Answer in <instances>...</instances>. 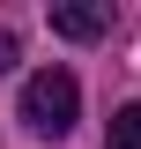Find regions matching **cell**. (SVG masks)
I'll return each instance as SVG.
<instances>
[{
    "instance_id": "1",
    "label": "cell",
    "mask_w": 141,
    "mask_h": 149,
    "mask_svg": "<svg viewBox=\"0 0 141 149\" xmlns=\"http://www.w3.org/2000/svg\"><path fill=\"white\" fill-rule=\"evenodd\" d=\"M74 112H82V82H74L67 67H37L30 82H22V127L30 134H67Z\"/></svg>"
},
{
    "instance_id": "3",
    "label": "cell",
    "mask_w": 141,
    "mask_h": 149,
    "mask_svg": "<svg viewBox=\"0 0 141 149\" xmlns=\"http://www.w3.org/2000/svg\"><path fill=\"white\" fill-rule=\"evenodd\" d=\"M104 149H141V104H119V112H111Z\"/></svg>"
},
{
    "instance_id": "2",
    "label": "cell",
    "mask_w": 141,
    "mask_h": 149,
    "mask_svg": "<svg viewBox=\"0 0 141 149\" xmlns=\"http://www.w3.org/2000/svg\"><path fill=\"white\" fill-rule=\"evenodd\" d=\"M52 30L74 37V45L104 37V30H111V0H52Z\"/></svg>"
},
{
    "instance_id": "4",
    "label": "cell",
    "mask_w": 141,
    "mask_h": 149,
    "mask_svg": "<svg viewBox=\"0 0 141 149\" xmlns=\"http://www.w3.org/2000/svg\"><path fill=\"white\" fill-rule=\"evenodd\" d=\"M15 52H22V45H15V30H8V22H0V74L15 67Z\"/></svg>"
}]
</instances>
